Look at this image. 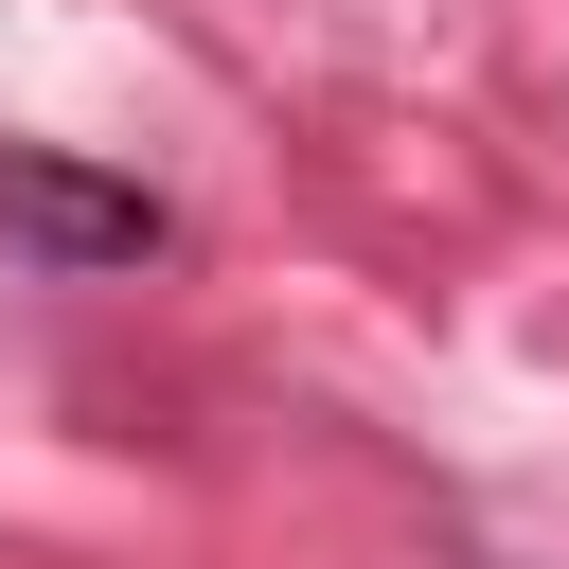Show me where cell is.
I'll use <instances>...</instances> for the list:
<instances>
[{
    "instance_id": "cell-1",
    "label": "cell",
    "mask_w": 569,
    "mask_h": 569,
    "mask_svg": "<svg viewBox=\"0 0 569 569\" xmlns=\"http://www.w3.org/2000/svg\"><path fill=\"white\" fill-rule=\"evenodd\" d=\"M0 213H36V231H71V249H142V231H160L142 196H71V178H36V160H0Z\"/></svg>"
}]
</instances>
